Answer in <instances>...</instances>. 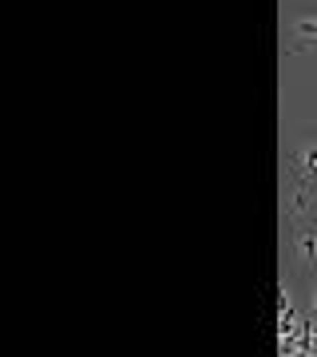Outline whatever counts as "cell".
<instances>
[{
	"label": "cell",
	"mask_w": 317,
	"mask_h": 357,
	"mask_svg": "<svg viewBox=\"0 0 317 357\" xmlns=\"http://www.w3.org/2000/svg\"><path fill=\"white\" fill-rule=\"evenodd\" d=\"M290 255H293V266L317 270V218H309V222H293Z\"/></svg>",
	"instance_id": "7a4b0ae2"
},
{
	"label": "cell",
	"mask_w": 317,
	"mask_h": 357,
	"mask_svg": "<svg viewBox=\"0 0 317 357\" xmlns=\"http://www.w3.org/2000/svg\"><path fill=\"white\" fill-rule=\"evenodd\" d=\"M290 167L305 178V183H314V187H317V139H302V143H297V147H293Z\"/></svg>",
	"instance_id": "3957f363"
},
{
	"label": "cell",
	"mask_w": 317,
	"mask_h": 357,
	"mask_svg": "<svg viewBox=\"0 0 317 357\" xmlns=\"http://www.w3.org/2000/svg\"><path fill=\"white\" fill-rule=\"evenodd\" d=\"M293 36L297 40H317V13L314 16H297V20H293Z\"/></svg>",
	"instance_id": "277c9868"
},
{
	"label": "cell",
	"mask_w": 317,
	"mask_h": 357,
	"mask_svg": "<svg viewBox=\"0 0 317 357\" xmlns=\"http://www.w3.org/2000/svg\"><path fill=\"white\" fill-rule=\"evenodd\" d=\"M290 52H293V56H314V60H317V40H293Z\"/></svg>",
	"instance_id": "5b68a950"
},
{
	"label": "cell",
	"mask_w": 317,
	"mask_h": 357,
	"mask_svg": "<svg viewBox=\"0 0 317 357\" xmlns=\"http://www.w3.org/2000/svg\"><path fill=\"white\" fill-rule=\"evenodd\" d=\"M286 218L290 222H309V218H317L314 183H305L293 167H290V178H286Z\"/></svg>",
	"instance_id": "6da1fadb"
},
{
	"label": "cell",
	"mask_w": 317,
	"mask_h": 357,
	"mask_svg": "<svg viewBox=\"0 0 317 357\" xmlns=\"http://www.w3.org/2000/svg\"><path fill=\"white\" fill-rule=\"evenodd\" d=\"M314 318H317V286H314Z\"/></svg>",
	"instance_id": "8992f818"
}]
</instances>
